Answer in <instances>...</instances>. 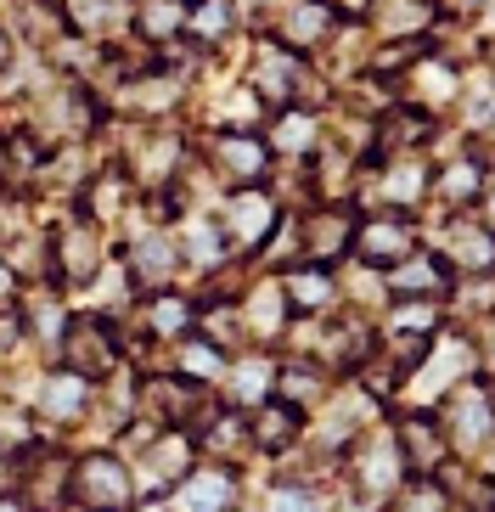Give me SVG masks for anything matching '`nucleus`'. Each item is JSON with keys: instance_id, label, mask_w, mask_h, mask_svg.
<instances>
[{"instance_id": "f257e3e1", "label": "nucleus", "mask_w": 495, "mask_h": 512, "mask_svg": "<svg viewBox=\"0 0 495 512\" xmlns=\"http://www.w3.org/2000/svg\"><path fill=\"white\" fill-rule=\"evenodd\" d=\"M68 496L85 512H130L135 507V479L119 456H85L68 473Z\"/></svg>"}, {"instance_id": "f03ea898", "label": "nucleus", "mask_w": 495, "mask_h": 512, "mask_svg": "<svg viewBox=\"0 0 495 512\" xmlns=\"http://www.w3.org/2000/svg\"><path fill=\"white\" fill-rule=\"evenodd\" d=\"M349 254H360L372 271L400 265L405 254H417V226H411V214L377 209V214H366V220H355V248H349Z\"/></svg>"}, {"instance_id": "7ed1b4c3", "label": "nucleus", "mask_w": 495, "mask_h": 512, "mask_svg": "<svg viewBox=\"0 0 495 512\" xmlns=\"http://www.w3.org/2000/svg\"><path fill=\"white\" fill-rule=\"evenodd\" d=\"M439 428H445L450 451H479L484 439L495 434V400H490V389H479V383H450Z\"/></svg>"}, {"instance_id": "20e7f679", "label": "nucleus", "mask_w": 495, "mask_h": 512, "mask_svg": "<svg viewBox=\"0 0 495 512\" xmlns=\"http://www.w3.org/2000/svg\"><path fill=\"white\" fill-rule=\"evenodd\" d=\"M62 361H68V372L74 377H107L113 372V361H119V344H113V327L96 316H74L68 327H62Z\"/></svg>"}, {"instance_id": "39448f33", "label": "nucleus", "mask_w": 495, "mask_h": 512, "mask_svg": "<svg viewBox=\"0 0 495 512\" xmlns=\"http://www.w3.org/2000/svg\"><path fill=\"white\" fill-rule=\"evenodd\" d=\"M355 209H315L299 220V248L315 259V265H332L355 248Z\"/></svg>"}, {"instance_id": "423d86ee", "label": "nucleus", "mask_w": 495, "mask_h": 512, "mask_svg": "<svg viewBox=\"0 0 495 512\" xmlns=\"http://www.w3.org/2000/svg\"><path fill=\"white\" fill-rule=\"evenodd\" d=\"M377 175L372 181V203L377 209H405V203H417L428 186H434V169L428 164H417L411 152H394V158H377Z\"/></svg>"}, {"instance_id": "0eeeda50", "label": "nucleus", "mask_w": 495, "mask_h": 512, "mask_svg": "<svg viewBox=\"0 0 495 512\" xmlns=\"http://www.w3.org/2000/svg\"><path fill=\"white\" fill-rule=\"evenodd\" d=\"M276 220H282V203H276V197H265L259 186H237V197H231V214H225V242L259 248V242L276 231Z\"/></svg>"}, {"instance_id": "6e6552de", "label": "nucleus", "mask_w": 495, "mask_h": 512, "mask_svg": "<svg viewBox=\"0 0 495 512\" xmlns=\"http://www.w3.org/2000/svg\"><path fill=\"white\" fill-rule=\"evenodd\" d=\"M332 23H338V6L332 0H293L287 6V17L276 23V46L287 51H315V46H327L332 40Z\"/></svg>"}, {"instance_id": "1a4fd4ad", "label": "nucleus", "mask_w": 495, "mask_h": 512, "mask_svg": "<svg viewBox=\"0 0 495 512\" xmlns=\"http://www.w3.org/2000/svg\"><path fill=\"white\" fill-rule=\"evenodd\" d=\"M237 507V473L231 467H192L175 484V512H231Z\"/></svg>"}, {"instance_id": "9d476101", "label": "nucleus", "mask_w": 495, "mask_h": 512, "mask_svg": "<svg viewBox=\"0 0 495 512\" xmlns=\"http://www.w3.org/2000/svg\"><path fill=\"white\" fill-rule=\"evenodd\" d=\"M445 265L450 271L490 276L495 271V226L490 220H467V214H456V226H450V237H445Z\"/></svg>"}, {"instance_id": "9b49d317", "label": "nucleus", "mask_w": 495, "mask_h": 512, "mask_svg": "<svg viewBox=\"0 0 495 512\" xmlns=\"http://www.w3.org/2000/svg\"><path fill=\"white\" fill-rule=\"evenodd\" d=\"M434 136V113L428 107H389L377 113V130H372V164L377 158H394V152H411L417 141Z\"/></svg>"}, {"instance_id": "f8f14e48", "label": "nucleus", "mask_w": 495, "mask_h": 512, "mask_svg": "<svg viewBox=\"0 0 495 512\" xmlns=\"http://www.w3.org/2000/svg\"><path fill=\"white\" fill-rule=\"evenodd\" d=\"M220 158H214V164H220V175L231 186H259L270 175V141H259L254 130H231V136H220Z\"/></svg>"}, {"instance_id": "ddd939ff", "label": "nucleus", "mask_w": 495, "mask_h": 512, "mask_svg": "<svg viewBox=\"0 0 495 512\" xmlns=\"http://www.w3.org/2000/svg\"><path fill=\"white\" fill-rule=\"evenodd\" d=\"M304 85V62L299 51L287 46H265L259 51V68H254V96L259 102H276V107H293V91Z\"/></svg>"}, {"instance_id": "4468645a", "label": "nucleus", "mask_w": 495, "mask_h": 512, "mask_svg": "<svg viewBox=\"0 0 495 512\" xmlns=\"http://www.w3.org/2000/svg\"><path fill=\"white\" fill-rule=\"evenodd\" d=\"M400 456H405V473L411 479H428V473H439L445 467V451H450V439H445V428L439 422H428V417H411V422H400Z\"/></svg>"}, {"instance_id": "2eb2a0df", "label": "nucleus", "mask_w": 495, "mask_h": 512, "mask_svg": "<svg viewBox=\"0 0 495 512\" xmlns=\"http://www.w3.org/2000/svg\"><path fill=\"white\" fill-rule=\"evenodd\" d=\"M389 287L394 293H411V299H445L450 293V265L445 254H405L400 265H389Z\"/></svg>"}, {"instance_id": "dca6fc26", "label": "nucleus", "mask_w": 495, "mask_h": 512, "mask_svg": "<svg viewBox=\"0 0 495 512\" xmlns=\"http://www.w3.org/2000/svg\"><path fill=\"white\" fill-rule=\"evenodd\" d=\"M51 259H57L62 282H90V276L102 271V237H96V226H90V220H74V226L62 231Z\"/></svg>"}, {"instance_id": "f3484780", "label": "nucleus", "mask_w": 495, "mask_h": 512, "mask_svg": "<svg viewBox=\"0 0 495 512\" xmlns=\"http://www.w3.org/2000/svg\"><path fill=\"white\" fill-rule=\"evenodd\" d=\"M141 467L152 473L147 490H175V484L186 479V473H192V439H186V428H180V434L152 439L147 456H141Z\"/></svg>"}, {"instance_id": "a211bd4d", "label": "nucleus", "mask_w": 495, "mask_h": 512, "mask_svg": "<svg viewBox=\"0 0 495 512\" xmlns=\"http://www.w3.org/2000/svg\"><path fill=\"white\" fill-rule=\"evenodd\" d=\"M439 6L434 0H372V29L389 34V40H411V34L434 29Z\"/></svg>"}, {"instance_id": "6ab92c4d", "label": "nucleus", "mask_w": 495, "mask_h": 512, "mask_svg": "<svg viewBox=\"0 0 495 512\" xmlns=\"http://www.w3.org/2000/svg\"><path fill=\"white\" fill-rule=\"evenodd\" d=\"M299 428H304V411L299 406H287V400H265L248 439H254L259 451H293V445H299Z\"/></svg>"}, {"instance_id": "aec40b11", "label": "nucleus", "mask_w": 495, "mask_h": 512, "mask_svg": "<svg viewBox=\"0 0 495 512\" xmlns=\"http://www.w3.org/2000/svg\"><path fill=\"white\" fill-rule=\"evenodd\" d=\"M484 158H456V164H445V169H434V192H439V203H450V209H473L479 203V192H484Z\"/></svg>"}, {"instance_id": "412c9836", "label": "nucleus", "mask_w": 495, "mask_h": 512, "mask_svg": "<svg viewBox=\"0 0 495 512\" xmlns=\"http://www.w3.org/2000/svg\"><path fill=\"white\" fill-rule=\"evenodd\" d=\"M282 293L293 310H304V316H315V310H332V299H338V282H332L327 265H304V271H287L282 276Z\"/></svg>"}, {"instance_id": "4be33fe9", "label": "nucleus", "mask_w": 495, "mask_h": 512, "mask_svg": "<svg viewBox=\"0 0 495 512\" xmlns=\"http://www.w3.org/2000/svg\"><path fill=\"white\" fill-rule=\"evenodd\" d=\"M135 34L147 46H169L175 34H186V0H141L135 6Z\"/></svg>"}, {"instance_id": "5701e85b", "label": "nucleus", "mask_w": 495, "mask_h": 512, "mask_svg": "<svg viewBox=\"0 0 495 512\" xmlns=\"http://www.w3.org/2000/svg\"><path fill=\"white\" fill-rule=\"evenodd\" d=\"M327 394V372L315 361H287L276 366V400H287V406H310V400H321Z\"/></svg>"}, {"instance_id": "b1692460", "label": "nucleus", "mask_w": 495, "mask_h": 512, "mask_svg": "<svg viewBox=\"0 0 495 512\" xmlns=\"http://www.w3.org/2000/svg\"><path fill=\"white\" fill-rule=\"evenodd\" d=\"M400 473H405L400 445H394V439H372V451L360 456V484H366L372 496H383V490H394V484H400Z\"/></svg>"}, {"instance_id": "393cba45", "label": "nucleus", "mask_w": 495, "mask_h": 512, "mask_svg": "<svg viewBox=\"0 0 495 512\" xmlns=\"http://www.w3.org/2000/svg\"><path fill=\"white\" fill-rule=\"evenodd\" d=\"M231 29H237V6L231 0H197V12H186V34H192L197 46H214Z\"/></svg>"}, {"instance_id": "a878e982", "label": "nucleus", "mask_w": 495, "mask_h": 512, "mask_svg": "<svg viewBox=\"0 0 495 512\" xmlns=\"http://www.w3.org/2000/svg\"><path fill=\"white\" fill-rule=\"evenodd\" d=\"M270 383H276V361L270 355H248V361L231 366V400L237 406H259Z\"/></svg>"}, {"instance_id": "bb28decb", "label": "nucleus", "mask_w": 495, "mask_h": 512, "mask_svg": "<svg viewBox=\"0 0 495 512\" xmlns=\"http://www.w3.org/2000/svg\"><path fill=\"white\" fill-rule=\"evenodd\" d=\"M23 479L34 484V501H29L34 512H45L51 501L68 496V462H62V456H40V467H34V473H23Z\"/></svg>"}, {"instance_id": "cd10ccee", "label": "nucleus", "mask_w": 495, "mask_h": 512, "mask_svg": "<svg viewBox=\"0 0 495 512\" xmlns=\"http://www.w3.org/2000/svg\"><path fill=\"white\" fill-rule=\"evenodd\" d=\"M79 406H85V377H74V372L51 377V383L40 389V411H45V417H79Z\"/></svg>"}, {"instance_id": "c85d7f7f", "label": "nucleus", "mask_w": 495, "mask_h": 512, "mask_svg": "<svg viewBox=\"0 0 495 512\" xmlns=\"http://www.w3.org/2000/svg\"><path fill=\"white\" fill-rule=\"evenodd\" d=\"M192 316H197V310L186 299H175V293H158V299H152V310H147V321H152V332H158V338H186Z\"/></svg>"}, {"instance_id": "c756f323", "label": "nucleus", "mask_w": 495, "mask_h": 512, "mask_svg": "<svg viewBox=\"0 0 495 512\" xmlns=\"http://www.w3.org/2000/svg\"><path fill=\"white\" fill-rule=\"evenodd\" d=\"M248 321H254V332H282V321H287L282 287H254V293H248Z\"/></svg>"}, {"instance_id": "7c9ffc66", "label": "nucleus", "mask_w": 495, "mask_h": 512, "mask_svg": "<svg viewBox=\"0 0 495 512\" xmlns=\"http://www.w3.org/2000/svg\"><path fill=\"white\" fill-rule=\"evenodd\" d=\"M169 271H175V254H169L164 237L135 242V276H141V282H164Z\"/></svg>"}, {"instance_id": "2f4dec72", "label": "nucleus", "mask_w": 495, "mask_h": 512, "mask_svg": "<svg viewBox=\"0 0 495 512\" xmlns=\"http://www.w3.org/2000/svg\"><path fill=\"white\" fill-rule=\"evenodd\" d=\"M270 512H327V501L310 484H282V490H270Z\"/></svg>"}, {"instance_id": "473e14b6", "label": "nucleus", "mask_w": 495, "mask_h": 512, "mask_svg": "<svg viewBox=\"0 0 495 512\" xmlns=\"http://www.w3.org/2000/svg\"><path fill=\"white\" fill-rule=\"evenodd\" d=\"M220 248H225V231L220 226H203V220H197V226L186 231V259H192V265H214Z\"/></svg>"}, {"instance_id": "72a5a7b5", "label": "nucleus", "mask_w": 495, "mask_h": 512, "mask_svg": "<svg viewBox=\"0 0 495 512\" xmlns=\"http://www.w3.org/2000/svg\"><path fill=\"white\" fill-rule=\"evenodd\" d=\"M389 512H439V490H434L428 479H411L400 496H394Z\"/></svg>"}, {"instance_id": "f704fd0d", "label": "nucleus", "mask_w": 495, "mask_h": 512, "mask_svg": "<svg viewBox=\"0 0 495 512\" xmlns=\"http://www.w3.org/2000/svg\"><path fill=\"white\" fill-rule=\"evenodd\" d=\"M479 203H484V220L495 226V169H484V192H479Z\"/></svg>"}, {"instance_id": "c9c22d12", "label": "nucleus", "mask_w": 495, "mask_h": 512, "mask_svg": "<svg viewBox=\"0 0 495 512\" xmlns=\"http://www.w3.org/2000/svg\"><path fill=\"white\" fill-rule=\"evenodd\" d=\"M6 68H12V34L0 29V74H6Z\"/></svg>"}, {"instance_id": "e433bc0d", "label": "nucleus", "mask_w": 495, "mask_h": 512, "mask_svg": "<svg viewBox=\"0 0 495 512\" xmlns=\"http://www.w3.org/2000/svg\"><path fill=\"white\" fill-rule=\"evenodd\" d=\"M0 299H12V271H6V259H0Z\"/></svg>"}, {"instance_id": "4c0bfd02", "label": "nucleus", "mask_w": 495, "mask_h": 512, "mask_svg": "<svg viewBox=\"0 0 495 512\" xmlns=\"http://www.w3.org/2000/svg\"><path fill=\"white\" fill-rule=\"evenodd\" d=\"M12 490V467H6V456H0V496Z\"/></svg>"}, {"instance_id": "58836bf2", "label": "nucleus", "mask_w": 495, "mask_h": 512, "mask_svg": "<svg viewBox=\"0 0 495 512\" xmlns=\"http://www.w3.org/2000/svg\"><path fill=\"white\" fill-rule=\"evenodd\" d=\"M484 355H490V366H495V327H490V344H484Z\"/></svg>"}, {"instance_id": "ea45409f", "label": "nucleus", "mask_w": 495, "mask_h": 512, "mask_svg": "<svg viewBox=\"0 0 495 512\" xmlns=\"http://www.w3.org/2000/svg\"><path fill=\"white\" fill-rule=\"evenodd\" d=\"M456 6H462V12H473V6H484V0H456Z\"/></svg>"}, {"instance_id": "a19ab883", "label": "nucleus", "mask_w": 495, "mask_h": 512, "mask_svg": "<svg viewBox=\"0 0 495 512\" xmlns=\"http://www.w3.org/2000/svg\"><path fill=\"white\" fill-rule=\"evenodd\" d=\"M0 512H17V507H6V496H0Z\"/></svg>"}, {"instance_id": "79ce46f5", "label": "nucleus", "mask_w": 495, "mask_h": 512, "mask_svg": "<svg viewBox=\"0 0 495 512\" xmlns=\"http://www.w3.org/2000/svg\"><path fill=\"white\" fill-rule=\"evenodd\" d=\"M490 136H495V113H490Z\"/></svg>"}, {"instance_id": "37998d69", "label": "nucleus", "mask_w": 495, "mask_h": 512, "mask_svg": "<svg viewBox=\"0 0 495 512\" xmlns=\"http://www.w3.org/2000/svg\"><path fill=\"white\" fill-rule=\"evenodd\" d=\"M490 68H495V51H490Z\"/></svg>"}, {"instance_id": "c03bdc74", "label": "nucleus", "mask_w": 495, "mask_h": 512, "mask_svg": "<svg viewBox=\"0 0 495 512\" xmlns=\"http://www.w3.org/2000/svg\"><path fill=\"white\" fill-rule=\"evenodd\" d=\"M490 400H495V394H490Z\"/></svg>"}]
</instances>
